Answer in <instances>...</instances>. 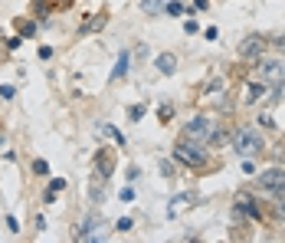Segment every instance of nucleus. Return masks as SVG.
<instances>
[{"label":"nucleus","mask_w":285,"mask_h":243,"mask_svg":"<svg viewBox=\"0 0 285 243\" xmlns=\"http://www.w3.org/2000/svg\"><path fill=\"white\" fill-rule=\"evenodd\" d=\"M184 138H190V142H200V145H219L223 142V128H219L213 119H194V122H187L184 125Z\"/></svg>","instance_id":"1"},{"label":"nucleus","mask_w":285,"mask_h":243,"mask_svg":"<svg viewBox=\"0 0 285 243\" xmlns=\"http://www.w3.org/2000/svg\"><path fill=\"white\" fill-rule=\"evenodd\" d=\"M263 148H265L263 132L252 128V125H242L240 132L233 135V151L240 158H256V155H263Z\"/></svg>","instance_id":"2"},{"label":"nucleus","mask_w":285,"mask_h":243,"mask_svg":"<svg viewBox=\"0 0 285 243\" xmlns=\"http://www.w3.org/2000/svg\"><path fill=\"white\" fill-rule=\"evenodd\" d=\"M174 158L180 161V165H187V168H203L210 161V151H207V145L190 142V138L180 135V142L174 145Z\"/></svg>","instance_id":"3"},{"label":"nucleus","mask_w":285,"mask_h":243,"mask_svg":"<svg viewBox=\"0 0 285 243\" xmlns=\"http://www.w3.org/2000/svg\"><path fill=\"white\" fill-rule=\"evenodd\" d=\"M256 188L269 194V197H285V168H269V171H259L256 174Z\"/></svg>","instance_id":"4"},{"label":"nucleus","mask_w":285,"mask_h":243,"mask_svg":"<svg viewBox=\"0 0 285 243\" xmlns=\"http://www.w3.org/2000/svg\"><path fill=\"white\" fill-rule=\"evenodd\" d=\"M275 99H279V86H269V82H263V79L249 82V86H246V96H242V102H246V105H259V102H275Z\"/></svg>","instance_id":"5"},{"label":"nucleus","mask_w":285,"mask_h":243,"mask_svg":"<svg viewBox=\"0 0 285 243\" xmlns=\"http://www.w3.org/2000/svg\"><path fill=\"white\" fill-rule=\"evenodd\" d=\"M256 79H263V82H269V86H282V82H285V63L259 56V69H256Z\"/></svg>","instance_id":"6"},{"label":"nucleus","mask_w":285,"mask_h":243,"mask_svg":"<svg viewBox=\"0 0 285 243\" xmlns=\"http://www.w3.org/2000/svg\"><path fill=\"white\" fill-rule=\"evenodd\" d=\"M265 49H269V36H263V33H252V36H246V40L240 43L242 59H259Z\"/></svg>","instance_id":"7"},{"label":"nucleus","mask_w":285,"mask_h":243,"mask_svg":"<svg viewBox=\"0 0 285 243\" xmlns=\"http://www.w3.org/2000/svg\"><path fill=\"white\" fill-rule=\"evenodd\" d=\"M233 207L242 210L249 220H263V204H259L256 197H249L246 191H240V194H236V204H233Z\"/></svg>","instance_id":"8"},{"label":"nucleus","mask_w":285,"mask_h":243,"mask_svg":"<svg viewBox=\"0 0 285 243\" xmlns=\"http://www.w3.org/2000/svg\"><path fill=\"white\" fill-rule=\"evenodd\" d=\"M111 171H115V155L105 148V151H99V155H95V174L111 177Z\"/></svg>","instance_id":"9"},{"label":"nucleus","mask_w":285,"mask_h":243,"mask_svg":"<svg viewBox=\"0 0 285 243\" xmlns=\"http://www.w3.org/2000/svg\"><path fill=\"white\" fill-rule=\"evenodd\" d=\"M154 66H157V73H161V76H174V69H177V56H174V53H157Z\"/></svg>","instance_id":"10"},{"label":"nucleus","mask_w":285,"mask_h":243,"mask_svg":"<svg viewBox=\"0 0 285 243\" xmlns=\"http://www.w3.org/2000/svg\"><path fill=\"white\" fill-rule=\"evenodd\" d=\"M99 223H102V220H99V214H88L86 220L76 227V233H72V237H76V240H88V237H92V230H95Z\"/></svg>","instance_id":"11"},{"label":"nucleus","mask_w":285,"mask_h":243,"mask_svg":"<svg viewBox=\"0 0 285 243\" xmlns=\"http://www.w3.org/2000/svg\"><path fill=\"white\" fill-rule=\"evenodd\" d=\"M105 20H109V13H95V17H88V23L79 26V36H88V33H95V30H102Z\"/></svg>","instance_id":"12"},{"label":"nucleus","mask_w":285,"mask_h":243,"mask_svg":"<svg viewBox=\"0 0 285 243\" xmlns=\"http://www.w3.org/2000/svg\"><path fill=\"white\" fill-rule=\"evenodd\" d=\"M105 181H109V177H102V174L92 177V188H88V194H92V204H102V194H105Z\"/></svg>","instance_id":"13"},{"label":"nucleus","mask_w":285,"mask_h":243,"mask_svg":"<svg viewBox=\"0 0 285 243\" xmlns=\"http://www.w3.org/2000/svg\"><path fill=\"white\" fill-rule=\"evenodd\" d=\"M128 63H132V53L128 49H121L118 53V63H115V73H111V79H121L125 73H128Z\"/></svg>","instance_id":"14"},{"label":"nucleus","mask_w":285,"mask_h":243,"mask_svg":"<svg viewBox=\"0 0 285 243\" xmlns=\"http://www.w3.org/2000/svg\"><path fill=\"white\" fill-rule=\"evenodd\" d=\"M99 132H102V135H109V138H111V142H115V145H125V135H121L118 128H111V125H102Z\"/></svg>","instance_id":"15"},{"label":"nucleus","mask_w":285,"mask_h":243,"mask_svg":"<svg viewBox=\"0 0 285 243\" xmlns=\"http://www.w3.org/2000/svg\"><path fill=\"white\" fill-rule=\"evenodd\" d=\"M164 3H167V0H144L141 10L144 13H161V10H164Z\"/></svg>","instance_id":"16"},{"label":"nucleus","mask_w":285,"mask_h":243,"mask_svg":"<svg viewBox=\"0 0 285 243\" xmlns=\"http://www.w3.org/2000/svg\"><path fill=\"white\" fill-rule=\"evenodd\" d=\"M272 214L279 220H285V197H272Z\"/></svg>","instance_id":"17"},{"label":"nucleus","mask_w":285,"mask_h":243,"mask_svg":"<svg viewBox=\"0 0 285 243\" xmlns=\"http://www.w3.org/2000/svg\"><path fill=\"white\" fill-rule=\"evenodd\" d=\"M164 10L171 13V17H180V13H184V3H177V0H167V3H164Z\"/></svg>","instance_id":"18"},{"label":"nucleus","mask_w":285,"mask_h":243,"mask_svg":"<svg viewBox=\"0 0 285 243\" xmlns=\"http://www.w3.org/2000/svg\"><path fill=\"white\" fill-rule=\"evenodd\" d=\"M36 33V23H30V20H20V36H33Z\"/></svg>","instance_id":"19"},{"label":"nucleus","mask_w":285,"mask_h":243,"mask_svg":"<svg viewBox=\"0 0 285 243\" xmlns=\"http://www.w3.org/2000/svg\"><path fill=\"white\" fill-rule=\"evenodd\" d=\"M33 171H36V174H49V165L40 158V161H33Z\"/></svg>","instance_id":"20"},{"label":"nucleus","mask_w":285,"mask_h":243,"mask_svg":"<svg viewBox=\"0 0 285 243\" xmlns=\"http://www.w3.org/2000/svg\"><path fill=\"white\" fill-rule=\"evenodd\" d=\"M121 200H125V204H132V200H134V188H132V184L121 188Z\"/></svg>","instance_id":"21"},{"label":"nucleus","mask_w":285,"mask_h":243,"mask_svg":"<svg viewBox=\"0 0 285 243\" xmlns=\"http://www.w3.org/2000/svg\"><path fill=\"white\" fill-rule=\"evenodd\" d=\"M269 43H272L279 53H285V36H269Z\"/></svg>","instance_id":"22"},{"label":"nucleus","mask_w":285,"mask_h":243,"mask_svg":"<svg viewBox=\"0 0 285 243\" xmlns=\"http://www.w3.org/2000/svg\"><path fill=\"white\" fill-rule=\"evenodd\" d=\"M141 115H144V105H134V109H128V119H132V122H138Z\"/></svg>","instance_id":"23"},{"label":"nucleus","mask_w":285,"mask_h":243,"mask_svg":"<svg viewBox=\"0 0 285 243\" xmlns=\"http://www.w3.org/2000/svg\"><path fill=\"white\" fill-rule=\"evenodd\" d=\"M115 227H118L121 233H128V230H132V217H121V220L115 223Z\"/></svg>","instance_id":"24"},{"label":"nucleus","mask_w":285,"mask_h":243,"mask_svg":"<svg viewBox=\"0 0 285 243\" xmlns=\"http://www.w3.org/2000/svg\"><path fill=\"white\" fill-rule=\"evenodd\" d=\"M63 188H66V181H63V177H56L53 184H49V191H56V194H59V191H63Z\"/></svg>","instance_id":"25"},{"label":"nucleus","mask_w":285,"mask_h":243,"mask_svg":"<svg viewBox=\"0 0 285 243\" xmlns=\"http://www.w3.org/2000/svg\"><path fill=\"white\" fill-rule=\"evenodd\" d=\"M13 92H17L13 86H0V96H3V99H13Z\"/></svg>","instance_id":"26"},{"label":"nucleus","mask_w":285,"mask_h":243,"mask_svg":"<svg viewBox=\"0 0 285 243\" xmlns=\"http://www.w3.org/2000/svg\"><path fill=\"white\" fill-rule=\"evenodd\" d=\"M161 171H164V177H174V168H171V161H161Z\"/></svg>","instance_id":"27"},{"label":"nucleus","mask_w":285,"mask_h":243,"mask_svg":"<svg viewBox=\"0 0 285 243\" xmlns=\"http://www.w3.org/2000/svg\"><path fill=\"white\" fill-rule=\"evenodd\" d=\"M275 165L285 168V148H282V151H275Z\"/></svg>","instance_id":"28"},{"label":"nucleus","mask_w":285,"mask_h":243,"mask_svg":"<svg viewBox=\"0 0 285 243\" xmlns=\"http://www.w3.org/2000/svg\"><path fill=\"white\" fill-rule=\"evenodd\" d=\"M282 148H285V142H282Z\"/></svg>","instance_id":"29"}]
</instances>
